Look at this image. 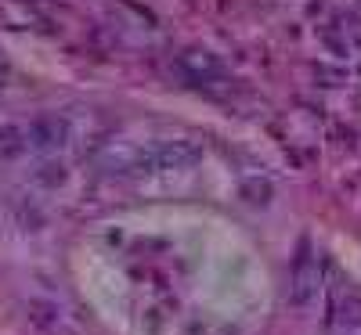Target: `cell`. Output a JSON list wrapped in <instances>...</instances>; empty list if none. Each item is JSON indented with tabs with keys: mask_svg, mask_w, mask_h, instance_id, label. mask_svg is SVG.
I'll return each instance as SVG.
<instances>
[{
	"mask_svg": "<svg viewBox=\"0 0 361 335\" xmlns=\"http://www.w3.org/2000/svg\"><path fill=\"white\" fill-rule=\"evenodd\" d=\"M40 180H44V184H62V180H66V173H62V166H44V173H40Z\"/></svg>",
	"mask_w": 361,
	"mask_h": 335,
	"instance_id": "obj_7",
	"label": "cell"
},
{
	"mask_svg": "<svg viewBox=\"0 0 361 335\" xmlns=\"http://www.w3.org/2000/svg\"><path fill=\"white\" fill-rule=\"evenodd\" d=\"M333 324L340 328H361V292L357 289H340L333 296Z\"/></svg>",
	"mask_w": 361,
	"mask_h": 335,
	"instance_id": "obj_4",
	"label": "cell"
},
{
	"mask_svg": "<svg viewBox=\"0 0 361 335\" xmlns=\"http://www.w3.org/2000/svg\"><path fill=\"white\" fill-rule=\"evenodd\" d=\"M29 144H25V130L18 127H0V159H15L22 156Z\"/></svg>",
	"mask_w": 361,
	"mask_h": 335,
	"instance_id": "obj_6",
	"label": "cell"
},
{
	"mask_svg": "<svg viewBox=\"0 0 361 335\" xmlns=\"http://www.w3.org/2000/svg\"><path fill=\"white\" fill-rule=\"evenodd\" d=\"M180 69H185L195 83H209L214 76H221V62L209 51H192V54H185L180 58Z\"/></svg>",
	"mask_w": 361,
	"mask_h": 335,
	"instance_id": "obj_5",
	"label": "cell"
},
{
	"mask_svg": "<svg viewBox=\"0 0 361 335\" xmlns=\"http://www.w3.org/2000/svg\"><path fill=\"white\" fill-rule=\"evenodd\" d=\"M243 191L250 195V202H267V195H271V184H246Z\"/></svg>",
	"mask_w": 361,
	"mask_h": 335,
	"instance_id": "obj_8",
	"label": "cell"
},
{
	"mask_svg": "<svg viewBox=\"0 0 361 335\" xmlns=\"http://www.w3.org/2000/svg\"><path fill=\"white\" fill-rule=\"evenodd\" d=\"M199 159H202V148L195 141H166L152 151V156H145L141 166L145 170H188Z\"/></svg>",
	"mask_w": 361,
	"mask_h": 335,
	"instance_id": "obj_2",
	"label": "cell"
},
{
	"mask_svg": "<svg viewBox=\"0 0 361 335\" xmlns=\"http://www.w3.org/2000/svg\"><path fill=\"white\" fill-rule=\"evenodd\" d=\"M318 282H322V270H318V256L304 246L293 263V282H289V299L296 307H307V303L318 296Z\"/></svg>",
	"mask_w": 361,
	"mask_h": 335,
	"instance_id": "obj_1",
	"label": "cell"
},
{
	"mask_svg": "<svg viewBox=\"0 0 361 335\" xmlns=\"http://www.w3.org/2000/svg\"><path fill=\"white\" fill-rule=\"evenodd\" d=\"M66 137H69V123H66V119H58V115H37L33 123H29V130H25V144L40 148V151L62 148Z\"/></svg>",
	"mask_w": 361,
	"mask_h": 335,
	"instance_id": "obj_3",
	"label": "cell"
}]
</instances>
